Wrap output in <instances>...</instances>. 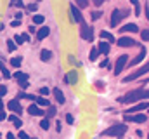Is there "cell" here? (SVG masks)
<instances>
[{
	"label": "cell",
	"instance_id": "cell-46",
	"mask_svg": "<svg viewBox=\"0 0 149 139\" xmlns=\"http://www.w3.org/2000/svg\"><path fill=\"white\" fill-rule=\"evenodd\" d=\"M92 2H94V4H95V5H97V7H99V5H101V4H102V2H104V0H92Z\"/></svg>",
	"mask_w": 149,
	"mask_h": 139
},
{
	"label": "cell",
	"instance_id": "cell-1",
	"mask_svg": "<svg viewBox=\"0 0 149 139\" xmlns=\"http://www.w3.org/2000/svg\"><path fill=\"white\" fill-rule=\"evenodd\" d=\"M149 98V89H135V91H132V92H128L127 96H123L121 99H120V103L123 104H128V103H137V101H146Z\"/></svg>",
	"mask_w": 149,
	"mask_h": 139
},
{
	"label": "cell",
	"instance_id": "cell-49",
	"mask_svg": "<svg viewBox=\"0 0 149 139\" xmlns=\"http://www.w3.org/2000/svg\"><path fill=\"white\" fill-rule=\"evenodd\" d=\"M3 110V101H2V98H0V111Z\"/></svg>",
	"mask_w": 149,
	"mask_h": 139
},
{
	"label": "cell",
	"instance_id": "cell-9",
	"mask_svg": "<svg viewBox=\"0 0 149 139\" xmlns=\"http://www.w3.org/2000/svg\"><path fill=\"white\" fill-rule=\"evenodd\" d=\"M71 18H73L74 23H83V16H81V12H80V9L74 5V4H71Z\"/></svg>",
	"mask_w": 149,
	"mask_h": 139
},
{
	"label": "cell",
	"instance_id": "cell-35",
	"mask_svg": "<svg viewBox=\"0 0 149 139\" xmlns=\"http://www.w3.org/2000/svg\"><path fill=\"white\" fill-rule=\"evenodd\" d=\"M99 18H101V12H99V11H94V12H92V19H94V21H97Z\"/></svg>",
	"mask_w": 149,
	"mask_h": 139
},
{
	"label": "cell",
	"instance_id": "cell-2",
	"mask_svg": "<svg viewBox=\"0 0 149 139\" xmlns=\"http://www.w3.org/2000/svg\"><path fill=\"white\" fill-rule=\"evenodd\" d=\"M125 131H127L125 124H116V125L109 127L108 131H104V136H118V138H121L125 134Z\"/></svg>",
	"mask_w": 149,
	"mask_h": 139
},
{
	"label": "cell",
	"instance_id": "cell-12",
	"mask_svg": "<svg viewBox=\"0 0 149 139\" xmlns=\"http://www.w3.org/2000/svg\"><path fill=\"white\" fill-rule=\"evenodd\" d=\"M76 80H78V75H76V71H74V70H71V71L64 77V82H66V84H70V85L76 84Z\"/></svg>",
	"mask_w": 149,
	"mask_h": 139
},
{
	"label": "cell",
	"instance_id": "cell-42",
	"mask_svg": "<svg viewBox=\"0 0 149 139\" xmlns=\"http://www.w3.org/2000/svg\"><path fill=\"white\" fill-rule=\"evenodd\" d=\"M144 11H146V18H148V21H149V4L144 5Z\"/></svg>",
	"mask_w": 149,
	"mask_h": 139
},
{
	"label": "cell",
	"instance_id": "cell-11",
	"mask_svg": "<svg viewBox=\"0 0 149 139\" xmlns=\"http://www.w3.org/2000/svg\"><path fill=\"white\" fill-rule=\"evenodd\" d=\"M144 110H149V103H148V101H142V103L132 106L128 111H130V113H137V111H144Z\"/></svg>",
	"mask_w": 149,
	"mask_h": 139
},
{
	"label": "cell",
	"instance_id": "cell-40",
	"mask_svg": "<svg viewBox=\"0 0 149 139\" xmlns=\"http://www.w3.org/2000/svg\"><path fill=\"white\" fill-rule=\"evenodd\" d=\"M19 139H30V138H28V134H26V132H23V131H21V132H19Z\"/></svg>",
	"mask_w": 149,
	"mask_h": 139
},
{
	"label": "cell",
	"instance_id": "cell-16",
	"mask_svg": "<svg viewBox=\"0 0 149 139\" xmlns=\"http://www.w3.org/2000/svg\"><path fill=\"white\" fill-rule=\"evenodd\" d=\"M121 32H132V33H137V32H139V26H137L135 23H128V25H125V26L121 28Z\"/></svg>",
	"mask_w": 149,
	"mask_h": 139
},
{
	"label": "cell",
	"instance_id": "cell-10",
	"mask_svg": "<svg viewBox=\"0 0 149 139\" xmlns=\"http://www.w3.org/2000/svg\"><path fill=\"white\" fill-rule=\"evenodd\" d=\"M9 110L10 111H14L16 115H21V111H23V108H21V103H19V99H12V101H9Z\"/></svg>",
	"mask_w": 149,
	"mask_h": 139
},
{
	"label": "cell",
	"instance_id": "cell-26",
	"mask_svg": "<svg viewBox=\"0 0 149 139\" xmlns=\"http://www.w3.org/2000/svg\"><path fill=\"white\" fill-rule=\"evenodd\" d=\"M43 21H45V18H43L42 14H35V16H33V25H42Z\"/></svg>",
	"mask_w": 149,
	"mask_h": 139
},
{
	"label": "cell",
	"instance_id": "cell-37",
	"mask_svg": "<svg viewBox=\"0 0 149 139\" xmlns=\"http://www.w3.org/2000/svg\"><path fill=\"white\" fill-rule=\"evenodd\" d=\"M40 94H42V96H49V89H47V87H42V89H40Z\"/></svg>",
	"mask_w": 149,
	"mask_h": 139
},
{
	"label": "cell",
	"instance_id": "cell-18",
	"mask_svg": "<svg viewBox=\"0 0 149 139\" xmlns=\"http://www.w3.org/2000/svg\"><path fill=\"white\" fill-rule=\"evenodd\" d=\"M99 52L101 54H109V42H99Z\"/></svg>",
	"mask_w": 149,
	"mask_h": 139
},
{
	"label": "cell",
	"instance_id": "cell-7",
	"mask_svg": "<svg viewBox=\"0 0 149 139\" xmlns=\"http://www.w3.org/2000/svg\"><path fill=\"white\" fill-rule=\"evenodd\" d=\"M125 122H137V124H144V122H146V115H142V113H137V115H130V113H127V115H125Z\"/></svg>",
	"mask_w": 149,
	"mask_h": 139
},
{
	"label": "cell",
	"instance_id": "cell-38",
	"mask_svg": "<svg viewBox=\"0 0 149 139\" xmlns=\"http://www.w3.org/2000/svg\"><path fill=\"white\" fill-rule=\"evenodd\" d=\"M7 94V87L5 85H0V96H5Z\"/></svg>",
	"mask_w": 149,
	"mask_h": 139
},
{
	"label": "cell",
	"instance_id": "cell-34",
	"mask_svg": "<svg viewBox=\"0 0 149 139\" xmlns=\"http://www.w3.org/2000/svg\"><path fill=\"white\" fill-rule=\"evenodd\" d=\"M141 38H142L144 42H149V30H144V32H141Z\"/></svg>",
	"mask_w": 149,
	"mask_h": 139
},
{
	"label": "cell",
	"instance_id": "cell-39",
	"mask_svg": "<svg viewBox=\"0 0 149 139\" xmlns=\"http://www.w3.org/2000/svg\"><path fill=\"white\" fill-rule=\"evenodd\" d=\"M28 85H30L28 82H19V87H21V89H28Z\"/></svg>",
	"mask_w": 149,
	"mask_h": 139
},
{
	"label": "cell",
	"instance_id": "cell-13",
	"mask_svg": "<svg viewBox=\"0 0 149 139\" xmlns=\"http://www.w3.org/2000/svg\"><path fill=\"white\" fill-rule=\"evenodd\" d=\"M28 113H30L31 117H43V111L38 108V104H31V106L28 108Z\"/></svg>",
	"mask_w": 149,
	"mask_h": 139
},
{
	"label": "cell",
	"instance_id": "cell-19",
	"mask_svg": "<svg viewBox=\"0 0 149 139\" xmlns=\"http://www.w3.org/2000/svg\"><path fill=\"white\" fill-rule=\"evenodd\" d=\"M50 58H52V52L50 51H47V49H43L42 52H40V59L45 63V61H50Z\"/></svg>",
	"mask_w": 149,
	"mask_h": 139
},
{
	"label": "cell",
	"instance_id": "cell-27",
	"mask_svg": "<svg viewBox=\"0 0 149 139\" xmlns=\"http://www.w3.org/2000/svg\"><path fill=\"white\" fill-rule=\"evenodd\" d=\"M21 63H23V59H21V58H12V59H10V65H12L14 68H19V66H21Z\"/></svg>",
	"mask_w": 149,
	"mask_h": 139
},
{
	"label": "cell",
	"instance_id": "cell-50",
	"mask_svg": "<svg viewBox=\"0 0 149 139\" xmlns=\"http://www.w3.org/2000/svg\"><path fill=\"white\" fill-rule=\"evenodd\" d=\"M31 139H35V138H31Z\"/></svg>",
	"mask_w": 149,
	"mask_h": 139
},
{
	"label": "cell",
	"instance_id": "cell-5",
	"mask_svg": "<svg viewBox=\"0 0 149 139\" xmlns=\"http://www.w3.org/2000/svg\"><path fill=\"white\" fill-rule=\"evenodd\" d=\"M116 45L118 47H134V45H137V42L134 38H130V37H120L116 40Z\"/></svg>",
	"mask_w": 149,
	"mask_h": 139
},
{
	"label": "cell",
	"instance_id": "cell-24",
	"mask_svg": "<svg viewBox=\"0 0 149 139\" xmlns=\"http://www.w3.org/2000/svg\"><path fill=\"white\" fill-rule=\"evenodd\" d=\"M17 99H37L35 96H31V94H26V92H17V96H16Z\"/></svg>",
	"mask_w": 149,
	"mask_h": 139
},
{
	"label": "cell",
	"instance_id": "cell-3",
	"mask_svg": "<svg viewBox=\"0 0 149 139\" xmlns=\"http://www.w3.org/2000/svg\"><path fill=\"white\" fill-rule=\"evenodd\" d=\"M146 73H149V61L142 66V68H139L137 71H134L132 75H128V77H125L123 78V82L127 84V82H130V80H135V78H139V77H142V75H146Z\"/></svg>",
	"mask_w": 149,
	"mask_h": 139
},
{
	"label": "cell",
	"instance_id": "cell-8",
	"mask_svg": "<svg viewBox=\"0 0 149 139\" xmlns=\"http://www.w3.org/2000/svg\"><path fill=\"white\" fill-rule=\"evenodd\" d=\"M80 35H81V38L83 40H88V42H94V30L92 28H88V26H81V30H80Z\"/></svg>",
	"mask_w": 149,
	"mask_h": 139
},
{
	"label": "cell",
	"instance_id": "cell-25",
	"mask_svg": "<svg viewBox=\"0 0 149 139\" xmlns=\"http://www.w3.org/2000/svg\"><path fill=\"white\" fill-rule=\"evenodd\" d=\"M74 5L78 9H85V7H88V0H74Z\"/></svg>",
	"mask_w": 149,
	"mask_h": 139
},
{
	"label": "cell",
	"instance_id": "cell-47",
	"mask_svg": "<svg viewBox=\"0 0 149 139\" xmlns=\"http://www.w3.org/2000/svg\"><path fill=\"white\" fill-rule=\"evenodd\" d=\"M19 23H21V21H19V19H16V21H12V26H19Z\"/></svg>",
	"mask_w": 149,
	"mask_h": 139
},
{
	"label": "cell",
	"instance_id": "cell-28",
	"mask_svg": "<svg viewBox=\"0 0 149 139\" xmlns=\"http://www.w3.org/2000/svg\"><path fill=\"white\" fill-rule=\"evenodd\" d=\"M0 70H2V75H3L5 78H10V71H9V70H5V65H3L2 61H0Z\"/></svg>",
	"mask_w": 149,
	"mask_h": 139
},
{
	"label": "cell",
	"instance_id": "cell-44",
	"mask_svg": "<svg viewBox=\"0 0 149 139\" xmlns=\"http://www.w3.org/2000/svg\"><path fill=\"white\" fill-rule=\"evenodd\" d=\"M21 37H23V40H24V42H30V35H28V33H23Z\"/></svg>",
	"mask_w": 149,
	"mask_h": 139
},
{
	"label": "cell",
	"instance_id": "cell-48",
	"mask_svg": "<svg viewBox=\"0 0 149 139\" xmlns=\"http://www.w3.org/2000/svg\"><path fill=\"white\" fill-rule=\"evenodd\" d=\"M7 139H16V138H14V134H10V132H9V134H7Z\"/></svg>",
	"mask_w": 149,
	"mask_h": 139
},
{
	"label": "cell",
	"instance_id": "cell-31",
	"mask_svg": "<svg viewBox=\"0 0 149 139\" xmlns=\"http://www.w3.org/2000/svg\"><path fill=\"white\" fill-rule=\"evenodd\" d=\"M56 113H57V110H56L54 106H49V111H47V118H52V117H56Z\"/></svg>",
	"mask_w": 149,
	"mask_h": 139
},
{
	"label": "cell",
	"instance_id": "cell-29",
	"mask_svg": "<svg viewBox=\"0 0 149 139\" xmlns=\"http://www.w3.org/2000/svg\"><path fill=\"white\" fill-rule=\"evenodd\" d=\"M40 127H42L43 131H49V127H50V122H49V118H43V120L40 122Z\"/></svg>",
	"mask_w": 149,
	"mask_h": 139
},
{
	"label": "cell",
	"instance_id": "cell-43",
	"mask_svg": "<svg viewBox=\"0 0 149 139\" xmlns=\"http://www.w3.org/2000/svg\"><path fill=\"white\" fill-rule=\"evenodd\" d=\"M28 11H37V4H30L28 5Z\"/></svg>",
	"mask_w": 149,
	"mask_h": 139
},
{
	"label": "cell",
	"instance_id": "cell-6",
	"mask_svg": "<svg viewBox=\"0 0 149 139\" xmlns=\"http://www.w3.org/2000/svg\"><path fill=\"white\" fill-rule=\"evenodd\" d=\"M127 14L123 12V11H120V9H114L113 11V14H111V26L113 28H116V25L121 21V18H125Z\"/></svg>",
	"mask_w": 149,
	"mask_h": 139
},
{
	"label": "cell",
	"instance_id": "cell-51",
	"mask_svg": "<svg viewBox=\"0 0 149 139\" xmlns=\"http://www.w3.org/2000/svg\"><path fill=\"white\" fill-rule=\"evenodd\" d=\"M104 2H106V0H104Z\"/></svg>",
	"mask_w": 149,
	"mask_h": 139
},
{
	"label": "cell",
	"instance_id": "cell-15",
	"mask_svg": "<svg viewBox=\"0 0 149 139\" xmlns=\"http://www.w3.org/2000/svg\"><path fill=\"white\" fill-rule=\"evenodd\" d=\"M144 58H146V49L142 47V51H141V54H139V56H137L135 59H132V61H130V66H135V65H139L141 61H144Z\"/></svg>",
	"mask_w": 149,
	"mask_h": 139
},
{
	"label": "cell",
	"instance_id": "cell-36",
	"mask_svg": "<svg viewBox=\"0 0 149 139\" xmlns=\"http://www.w3.org/2000/svg\"><path fill=\"white\" fill-rule=\"evenodd\" d=\"M12 40H14V42H16V44H23V42H24V40H23V37H21V35H16V37H14V38H12Z\"/></svg>",
	"mask_w": 149,
	"mask_h": 139
},
{
	"label": "cell",
	"instance_id": "cell-23",
	"mask_svg": "<svg viewBox=\"0 0 149 139\" xmlns=\"http://www.w3.org/2000/svg\"><path fill=\"white\" fill-rule=\"evenodd\" d=\"M9 120H10V122L14 124V127H17V129H19V127L23 125V122H21V118H17L16 115H12V117H9Z\"/></svg>",
	"mask_w": 149,
	"mask_h": 139
},
{
	"label": "cell",
	"instance_id": "cell-33",
	"mask_svg": "<svg viewBox=\"0 0 149 139\" xmlns=\"http://www.w3.org/2000/svg\"><path fill=\"white\" fill-rule=\"evenodd\" d=\"M37 104L38 106H49V101L45 98H37Z\"/></svg>",
	"mask_w": 149,
	"mask_h": 139
},
{
	"label": "cell",
	"instance_id": "cell-30",
	"mask_svg": "<svg viewBox=\"0 0 149 139\" xmlns=\"http://www.w3.org/2000/svg\"><path fill=\"white\" fill-rule=\"evenodd\" d=\"M7 49H9V52H14L16 51V42L14 40H7Z\"/></svg>",
	"mask_w": 149,
	"mask_h": 139
},
{
	"label": "cell",
	"instance_id": "cell-17",
	"mask_svg": "<svg viewBox=\"0 0 149 139\" xmlns=\"http://www.w3.org/2000/svg\"><path fill=\"white\" fill-rule=\"evenodd\" d=\"M49 33H50V30H49L47 26H43V28H40V30L37 32V38L38 40H43L45 37H49Z\"/></svg>",
	"mask_w": 149,
	"mask_h": 139
},
{
	"label": "cell",
	"instance_id": "cell-20",
	"mask_svg": "<svg viewBox=\"0 0 149 139\" xmlns=\"http://www.w3.org/2000/svg\"><path fill=\"white\" fill-rule=\"evenodd\" d=\"M14 78H16L17 82H28V75L23 73V71H17V73L14 75Z\"/></svg>",
	"mask_w": 149,
	"mask_h": 139
},
{
	"label": "cell",
	"instance_id": "cell-22",
	"mask_svg": "<svg viewBox=\"0 0 149 139\" xmlns=\"http://www.w3.org/2000/svg\"><path fill=\"white\" fill-rule=\"evenodd\" d=\"M101 40H108V42H116L114 37L109 32H101Z\"/></svg>",
	"mask_w": 149,
	"mask_h": 139
},
{
	"label": "cell",
	"instance_id": "cell-45",
	"mask_svg": "<svg viewBox=\"0 0 149 139\" xmlns=\"http://www.w3.org/2000/svg\"><path fill=\"white\" fill-rule=\"evenodd\" d=\"M5 118H7V115L3 111H0V120H5Z\"/></svg>",
	"mask_w": 149,
	"mask_h": 139
},
{
	"label": "cell",
	"instance_id": "cell-32",
	"mask_svg": "<svg viewBox=\"0 0 149 139\" xmlns=\"http://www.w3.org/2000/svg\"><path fill=\"white\" fill-rule=\"evenodd\" d=\"M97 56H99V49H92L90 51V61H95Z\"/></svg>",
	"mask_w": 149,
	"mask_h": 139
},
{
	"label": "cell",
	"instance_id": "cell-41",
	"mask_svg": "<svg viewBox=\"0 0 149 139\" xmlns=\"http://www.w3.org/2000/svg\"><path fill=\"white\" fill-rule=\"evenodd\" d=\"M66 122L68 124H73L74 120H73V115H66Z\"/></svg>",
	"mask_w": 149,
	"mask_h": 139
},
{
	"label": "cell",
	"instance_id": "cell-14",
	"mask_svg": "<svg viewBox=\"0 0 149 139\" xmlns=\"http://www.w3.org/2000/svg\"><path fill=\"white\" fill-rule=\"evenodd\" d=\"M52 92H54V96H56V101H57L59 104H64V103H66V98H64V94L61 92V89H54Z\"/></svg>",
	"mask_w": 149,
	"mask_h": 139
},
{
	"label": "cell",
	"instance_id": "cell-21",
	"mask_svg": "<svg viewBox=\"0 0 149 139\" xmlns=\"http://www.w3.org/2000/svg\"><path fill=\"white\" fill-rule=\"evenodd\" d=\"M130 4L134 5V14L141 16V4H139V0H130Z\"/></svg>",
	"mask_w": 149,
	"mask_h": 139
},
{
	"label": "cell",
	"instance_id": "cell-4",
	"mask_svg": "<svg viewBox=\"0 0 149 139\" xmlns=\"http://www.w3.org/2000/svg\"><path fill=\"white\" fill-rule=\"evenodd\" d=\"M128 63V56L127 54H121L118 59H116V66H114V75H120L121 70L125 68V65Z\"/></svg>",
	"mask_w": 149,
	"mask_h": 139
}]
</instances>
